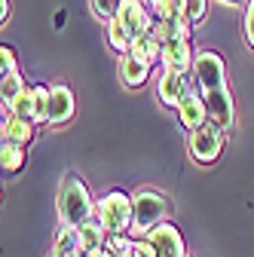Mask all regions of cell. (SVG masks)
Returning a JSON list of instances; mask_svg holds the SVG:
<instances>
[{
	"label": "cell",
	"instance_id": "6da1fadb",
	"mask_svg": "<svg viewBox=\"0 0 254 257\" xmlns=\"http://www.w3.org/2000/svg\"><path fill=\"white\" fill-rule=\"evenodd\" d=\"M58 217H61V227H83L86 220L95 217V202H92V193L86 187L83 178H77L74 172L65 175L58 190Z\"/></svg>",
	"mask_w": 254,
	"mask_h": 257
},
{
	"label": "cell",
	"instance_id": "7a4b0ae2",
	"mask_svg": "<svg viewBox=\"0 0 254 257\" xmlns=\"http://www.w3.org/2000/svg\"><path fill=\"white\" fill-rule=\"evenodd\" d=\"M132 208H135V223H132V233L135 236H147L150 230L169 223V214H172V202L166 193L153 190V187H144L132 196Z\"/></svg>",
	"mask_w": 254,
	"mask_h": 257
},
{
	"label": "cell",
	"instance_id": "3957f363",
	"mask_svg": "<svg viewBox=\"0 0 254 257\" xmlns=\"http://www.w3.org/2000/svg\"><path fill=\"white\" fill-rule=\"evenodd\" d=\"M95 217L101 220V227L107 230V236H125L135 223V208H132V196L125 190H110L95 202Z\"/></svg>",
	"mask_w": 254,
	"mask_h": 257
},
{
	"label": "cell",
	"instance_id": "277c9868",
	"mask_svg": "<svg viewBox=\"0 0 254 257\" xmlns=\"http://www.w3.org/2000/svg\"><path fill=\"white\" fill-rule=\"evenodd\" d=\"M193 80L202 89V95L227 89V64H224V58H220L217 52H211V49H202L193 58Z\"/></svg>",
	"mask_w": 254,
	"mask_h": 257
},
{
	"label": "cell",
	"instance_id": "5b68a950",
	"mask_svg": "<svg viewBox=\"0 0 254 257\" xmlns=\"http://www.w3.org/2000/svg\"><path fill=\"white\" fill-rule=\"evenodd\" d=\"M187 150H190V159H193L196 166H211L220 159V153H224V132L214 128V125H202L196 132H190Z\"/></svg>",
	"mask_w": 254,
	"mask_h": 257
},
{
	"label": "cell",
	"instance_id": "8992f818",
	"mask_svg": "<svg viewBox=\"0 0 254 257\" xmlns=\"http://www.w3.org/2000/svg\"><path fill=\"white\" fill-rule=\"evenodd\" d=\"M113 22H119V28L125 31V37H129L132 43L138 37H144L147 31H153V16L144 7V0H122V7H119Z\"/></svg>",
	"mask_w": 254,
	"mask_h": 257
},
{
	"label": "cell",
	"instance_id": "52a82bcc",
	"mask_svg": "<svg viewBox=\"0 0 254 257\" xmlns=\"http://www.w3.org/2000/svg\"><path fill=\"white\" fill-rule=\"evenodd\" d=\"M144 239H147L153 257H187L184 236H181V230L175 227V223H163V227L150 230Z\"/></svg>",
	"mask_w": 254,
	"mask_h": 257
},
{
	"label": "cell",
	"instance_id": "ba28073f",
	"mask_svg": "<svg viewBox=\"0 0 254 257\" xmlns=\"http://www.w3.org/2000/svg\"><path fill=\"white\" fill-rule=\"evenodd\" d=\"M205 98V107H208V125L220 128V132H230L236 125V107H233V95L230 89H217L211 95H202Z\"/></svg>",
	"mask_w": 254,
	"mask_h": 257
},
{
	"label": "cell",
	"instance_id": "9c48e42d",
	"mask_svg": "<svg viewBox=\"0 0 254 257\" xmlns=\"http://www.w3.org/2000/svg\"><path fill=\"white\" fill-rule=\"evenodd\" d=\"M156 95H160V104L178 110L181 101L190 95V77L181 71H163L160 83H156Z\"/></svg>",
	"mask_w": 254,
	"mask_h": 257
},
{
	"label": "cell",
	"instance_id": "30bf717a",
	"mask_svg": "<svg viewBox=\"0 0 254 257\" xmlns=\"http://www.w3.org/2000/svg\"><path fill=\"white\" fill-rule=\"evenodd\" d=\"M74 110H77V101H74L71 86L55 83L49 92V125H65L74 116Z\"/></svg>",
	"mask_w": 254,
	"mask_h": 257
},
{
	"label": "cell",
	"instance_id": "8fae6325",
	"mask_svg": "<svg viewBox=\"0 0 254 257\" xmlns=\"http://www.w3.org/2000/svg\"><path fill=\"white\" fill-rule=\"evenodd\" d=\"M178 122H181L184 128H190V132H196V128L208 125V107H205V98H202V95H193V92H190L187 98L181 101V107H178Z\"/></svg>",
	"mask_w": 254,
	"mask_h": 257
},
{
	"label": "cell",
	"instance_id": "7c38bea8",
	"mask_svg": "<svg viewBox=\"0 0 254 257\" xmlns=\"http://www.w3.org/2000/svg\"><path fill=\"white\" fill-rule=\"evenodd\" d=\"M193 49H190V40H172L163 46V64H166V71H193Z\"/></svg>",
	"mask_w": 254,
	"mask_h": 257
},
{
	"label": "cell",
	"instance_id": "4fadbf2b",
	"mask_svg": "<svg viewBox=\"0 0 254 257\" xmlns=\"http://www.w3.org/2000/svg\"><path fill=\"white\" fill-rule=\"evenodd\" d=\"M116 71H119V80H122L125 89H141L150 80V64H144L135 55H119Z\"/></svg>",
	"mask_w": 254,
	"mask_h": 257
},
{
	"label": "cell",
	"instance_id": "5bb4252c",
	"mask_svg": "<svg viewBox=\"0 0 254 257\" xmlns=\"http://www.w3.org/2000/svg\"><path fill=\"white\" fill-rule=\"evenodd\" d=\"M163 46H166V43L160 40V34H156V28H153V31H147L144 37H138V40L132 43V52H129V55L141 58L144 64H150V68H153L156 61H163Z\"/></svg>",
	"mask_w": 254,
	"mask_h": 257
},
{
	"label": "cell",
	"instance_id": "9a60e30c",
	"mask_svg": "<svg viewBox=\"0 0 254 257\" xmlns=\"http://www.w3.org/2000/svg\"><path fill=\"white\" fill-rule=\"evenodd\" d=\"M77 233H80V248H83V254H92V251H98V248L107 245V230L101 227L98 217L86 220L83 227H77Z\"/></svg>",
	"mask_w": 254,
	"mask_h": 257
},
{
	"label": "cell",
	"instance_id": "2e32d148",
	"mask_svg": "<svg viewBox=\"0 0 254 257\" xmlns=\"http://www.w3.org/2000/svg\"><path fill=\"white\" fill-rule=\"evenodd\" d=\"M4 141L10 144H19V147H28L31 141H34V122H25L19 116H7L4 119Z\"/></svg>",
	"mask_w": 254,
	"mask_h": 257
},
{
	"label": "cell",
	"instance_id": "e0dca14e",
	"mask_svg": "<svg viewBox=\"0 0 254 257\" xmlns=\"http://www.w3.org/2000/svg\"><path fill=\"white\" fill-rule=\"evenodd\" d=\"M49 257H83L77 227H61L55 233V245H52V254Z\"/></svg>",
	"mask_w": 254,
	"mask_h": 257
},
{
	"label": "cell",
	"instance_id": "ac0fdd59",
	"mask_svg": "<svg viewBox=\"0 0 254 257\" xmlns=\"http://www.w3.org/2000/svg\"><path fill=\"white\" fill-rule=\"evenodd\" d=\"M156 34H160L163 43H172V40H190V31H193V25H190L184 16L178 19H169V22H156Z\"/></svg>",
	"mask_w": 254,
	"mask_h": 257
},
{
	"label": "cell",
	"instance_id": "d6986e66",
	"mask_svg": "<svg viewBox=\"0 0 254 257\" xmlns=\"http://www.w3.org/2000/svg\"><path fill=\"white\" fill-rule=\"evenodd\" d=\"M25 159H28V147H19V144L4 141V147H0V166H4L7 175L22 172L25 169Z\"/></svg>",
	"mask_w": 254,
	"mask_h": 257
},
{
	"label": "cell",
	"instance_id": "ffe728a7",
	"mask_svg": "<svg viewBox=\"0 0 254 257\" xmlns=\"http://www.w3.org/2000/svg\"><path fill=\"white\" fill-rule=\"evenodd\" d=\"M156 22H169V19H178L184 16V7H187V0H147Z\"/></svg>",
	"mask_w": 254,
	"mask_h": 257
},
{
	"label": "cell",
	"instance_id": "44dd1931",
	"mask_svg": "<svg viewBox=\"0 0 254 257\" xmlns=\"http://www.w3.org/2000/svg\"><path fill=\"white\" fill-rule=\"evenodd\" d=\"M10 113L13 116H19V119H25V122H34L37 119V107H34V89H25L19 98H16V104L10 107Z\"/></svg>",
	"mask_w": 254,
	"mask_h": 257
},
{
	"label": "cell",
	"instance_id": "7402d4cb",
	"mask_svg": "<svg viewBox=\"0 0 254 257\" xmlns=\"http://www.w3.org/2000/svg\"><path fill=\"white\" fill-rule=\"evenodd\" d=\"M31 89H34V107H37V119H34V125H49V92H52V86H46V83H34Z\"/></svg>",
	"mask_w": 254,
	"mask_h": 257
},
{
	"label": "cell",
	"instance_id": "603a6c76",
	"mask_svg": "<svg viewBox=\"0 0 254 257\" xmlns=\"http://www.w3.org/2000/svg\"><path fill=\"white\" fill-rule=\"evenodd\" d=\"M25 89H28V86H25L22 74H10V77H4V83H0V98H4V107H13L16 98H19Z\"/></svg>",
	"mask_w": 254,
	"mask_h": 257
},
{
	"label": "cell",
	"instance_id": "cb8c5ba5",
	"mask_svg": "<svg viewBox=\"0 0 254 257\" xmlns=\"http://www.w3.org/2000/svg\"><path fill=\"white\" fill-rule=\"evenodd\" d=\"M107 40H110V46H113L119 55H129V52H132V40L125 37V31L119 28V22H107Z\"/></svg>",
	"mask_w": 254,
	"mask_h": 257
},
{
	"label": "cell",
	"instance_id": "d4e9b609",
	"mask_svg": "<svg viewBox=\"0 0 254 257\" xmlns=\"http://www.w3.org/2000/svg\"><path fill=\"white\" fill-rule=\"evenodd\" d=\"M89 4H92V13L98 16L101 22H113L119 7H122V0H89Z\"/></svg>",
	"mask_w": 254,
	"mask_h": 257
},
{
	"label": "cell",
	"instance_id": "484cf974",
	"mask_svg": "<svg viewBox=\"0 0 254 257\" xmlns=\"http://www.w3.org/2000/svg\"><path fill=\"white\" fill-rule=\"evenodd\" d=\"M208 13V0H187V7H184V19L190 25H199Z\"/></svg>",
	"mask_w": 254,
	"mask_h": 257
},
{
	"label": "cell",
	"instance_id": "4316f807",
	"mask_svg": "<svg viewBox=\"0 0 254 257\" xmlns=\"http://www.w3.org/2000/svg\"><path fill=\"white\" fill-rule=\"evenodd\" d=\"M0 71H4V77L10 74H19V61H16V49L13 46H0Z\"/></svg>",
	"mask_w": 254,
	"mask_h": 257
},
{
	"label": "cell",
	"instance_id": "83f0119b",
	"mask_svg": "<svg viewBox=\"0 0 254 257\" xmlns=\"http://www.w3.org/2000/svg\"><path fill=\"white\" fill-rule=\"evenodd\" d=\"M242 31H245V40H248V46L254 49V0H248V7H245V19H242Z\"/></svg>",
	"mask_w": 254,
	"mask_h": 257
},
{
	"label": "cell",
	"instance_id": "f1b7e54d",
	"mask_svg": "<svg viewBox=\"0 0 254 257\" xmlns=\"http://www.w3.org/2000/svg\"><path fill=\"white\" fill-rule=\"evenodd\" d=\"M119 257H153V251H150L147 239H135V242H132V248L125 251V254H119Z\"/></svg>",
	"mask_w": 254,
	"mask_h": 257
},
{
	"label": "cell",
	"instance_id": "f546056e",
	"mask_svg": "<svg viewBox=\"0 0 254 257\" xmlns=\"http://www.w3.org/2000/svg\"><path fill=\"white\" fill-rule=\"evenodd\" d=\"M83 257H116V254H113V251H110V248L104 245V248H98V251H92V254H83Z\"/></svg>",
	"mask_w": 254,
	"mask_h": 257
},
{
	"label": "cell",
	"instance_id": "4dcf8cb0",
	"mask_svg": "<svg viewBox=\"0 0 254 257\" xmlns=\"http://www.w3.org/2000/svg\"><path fill=\"white\" fill-rule=\"evenodd\" d=\"M7 19H10V0H0V22L7 25Z\"/></svg>",
	"mask_w": 254,
	"mask_h": 257
},
{
	"label": "cell",
	"instance_id": "1f68e13d",
	"mask_svg": "<svg viewBox=\"0 0 254 257\" xmlns=\"http://www.w3.org/2000/svg\"><path fill=\"white\" fill-rule=\"evenodd\" d=\"M220 4H227V7H248V0H220Z\"/></svg>",
	"mask_w": 254,
	"mask_h": 257
}]
</instances>
